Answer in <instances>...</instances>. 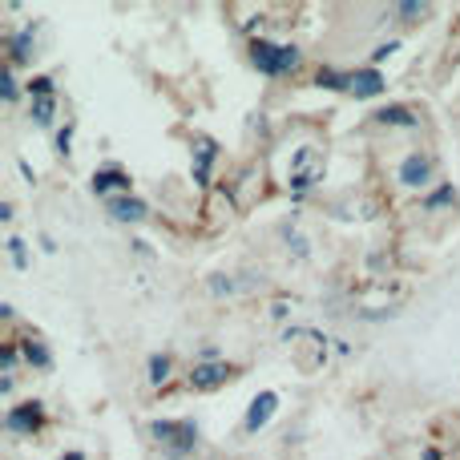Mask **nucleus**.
I'll return each instance as SVG.
<instances>
[{"label":"nucleus","instance_id":"20","mask_svg":"<svg viewBox=\"0 0 460 460\" xmlns=\"http://www.w3.org/2000/svg\"><path fill=\"white\" fill-rule=\"evenodd\" d=\"M16 359H21V348H16V343H4V348H0V367H4V376H13Z\"/></svg>","mask_w":460,"mask_h":460},{"label":"nucleus","instance_id":"13","mask_svg":"<svg viewBox=\"0 0 460 460\" xmlns=\"http://www.w3.org/2000/svg\"><path fill=\"white\" fill-rule=\"evenodd\" d=\"M376 121H380V126H404V129L420 126V118H416L408 105H384V110H376Z\"/></svg>","mask_w":460,"mask_h":460},{"label":"nucleus","instance_id":"18","mask_svg":"<svg viewBox=\"0 0 460 460\" xmlns=\"http://www.w3.org/2000/svg\"><path fill=\"white\" fill-rule=\"evenodd\" d=\"M448 202H456L453 186H440L437 194H429V199H424V210H440V207H448Z\"/></svg>","mask_w":460,"mask_h":460},{"label":"nucleus","instance_id":"11","mask_svg":"<svg viewBox=\"0 0 460 460\" xmlns=\"http://www.w3.org/2000/svg\"><path fill=\"white\" fill-rule=\"evenodd\" d=\"M110 215L118 218V223H142L146 215H150V210H146V202L142 199H110Z\"/></svg>","mask_w":460,"mask_h":460},{"label":"nucleus","instance_id":"25","mask_svg":"<svg viewBox=\"0 0 460 460\" xmlns=\"http://www.w3.org/2000/svg\"><path fill=\"white\" fill-rule=\"evenodd\" d=\"M396 49H400V45H396V40H388V45H380V49H376V53H372V65L388 61V57H392V53H396Z\"/></svg>","mask_w":460,"mask_h":460},{"label":"nucleus","instance_id":"23","mask_svg":"<svg viewBox=\"0 0 460 460\" xmlns=\"http://www.w3.org/2000/svg\"><path fill=\"white\" fill-rule=\"evenodd\" d=\"M429 13V4H416V0H404V4H396V16H424Z\"/></svg>","mask_w":460,"mask_h":460},{"label":"nucleus","instance_id":"1","mask_svg":"<svg viewBox=\"0 0 460 460\" xmlns=\"http://www.w3.org/2000/svg\"><path fill=\"white\" fill-rule=\"evenodd\" d=\"M251 65L259 73H267V77H287V73H295L303 65V53L295 45H275V40L259 37L251 40Z\"/></svg>","mask_w":460,"mask_h":460},{"label":"nucleus","instance_id":"16","mask_svg":"<svg viewBox=\"0 0 460 460\" xmlns=\"http://www.w3.org/2000/svg\"><path fill=\"white\" fill-rule=\"evenodd\" d=\"M53 113H57V97H32V121L40 129L53 126Z\"/></svg>","mask_w":460,"mask_h":460},{"label":"nucleus","instance_id":"3","mask_svg":"<svg viewBox=\"0 0 460 460\" xmlns=\"http://www.w3.org/2000/svg\"><path fill=\"white\" fill-rule=\"evenodd\" d=\"M319 178H323V154H319V146H303V150H295L291 174H287V190L307 194Z\"/></svg>","mask_w":460,"mask_h":460},{"label":"nucleus","instance_id":"27","mask_svg":"<svg viewBox=\"0 0 460 460\" xmlns=\"http://www.w3.org/2000/svg\"><path fill=\"white\" fill-rule=\"evenodd\" d=\"M61 460H85V453H61Z\"/></svg>","mask_w":460,"mask_h":460},{"label":"nucleus","instance_id":"8","mask_svg":"<svg viewBox=\"0 0 460 460\" xmlns=\"http://www.w3.org/2000/svg\"><path fill=\"white\" fill-rule=\"evenodd\" d=\"M129 186H134V182H129L126 170H118V166L93 170V194H97V199H105V194H121V199H126Z\"/></svg>","mask_w":460,"mask_h":460},{"label":"nucleus","instance_id":"19","mask_svg":"<svg viewBox=\"0 0 460 460\" xmlns=\"http://www.w3.org/2000/svg\"><path fill=\"white\" fill-rule=\"evenodd\" d=\"M0 97H4V102H16V77H13V65H4V69H0Z\"/></svg>","mask_w":460,"mask_h":460},{"label":"nucleus","instance_id":"9","mask_svg":"<svg viewBox=\"0 0 460 460\" xmlns=\"http://www.w3.org/2000/svg\"><path fill=\"white\" fill-rule=\"evenodd\" d=\"M215 158H218V146L210 142V137H199V142H194V182L199 186L210 182V166H215Z\"/></svg>","mask_w":460,"mask_h":460},{"label":"nucleus","instance_id":"4","mask_svg":"<svg viewBox=\"0 0 460 460\" xmlns=\"http://www.w3.org/2000/svg\"><path fill=\"white\" fill-rule=\"evenodd\" d=\"M8 432H21V437H37L45 429V404L40 400H24V404L8 408Z\"/></svg>","mask_w":460,"mask_h":460},{"label":"nucleus","instance_id":"14","mask_svg":"<svg viewBox=\"0 0 460 460\" xmlns=\"http://www.w3.org/2000/svg\"><path fill=\"white\" fill-rule=\"evenodd\" d=\"M29 57H32V24L8 40V65H21V61H29Z\"/></svg>","mask_w":460,"mask_h":460},{"label":"nucleus","instance_id":"17","mask_svg":"<svg viewBox=\"0 0 460 460\" xmlns=\"http://www.w3.org/2000/svg\"><path fill=\"white\" fill-rule=\"evenodd\" d=\"M146 367H150V384H154V388H162V384L170 380V356H150V364H146Z\"/></svg>","mask_w":460,"mask_h":460},{"label":"nucleus","instance_id":"21","mask_svg":"<svg viewBox=\"0 0 460 460\" xmlns=\"http://www.w3.org/2000/svg\"><path fill=\"white\" fill-rule=\"evenodd\" d=\"M4 246H8V254H13V267H21V270L29 267V254H24V243H21V238H8Z\"/></svg>","mask_w":460,"mask_h":460},{"label":"nucleus","instance_id":"7","mask_svg":"<svg viewBox=\"0 0 460 460\" xmlns=\"http://www.w3.org/2000/svg\"><path fill=\"white\" fill-rule=\"evenodd\" d=\"M275 408H279V396H275V392H259V396L251 400V408H246V420H243V429H246V432H259V429H267V424H270V416H275Z\"/></svg>","mask_w":460,"mask_h":460},{"label":"nucleus","instance_id":"15","mask_svg":"<svg viewBox=\"0 0 460 460\" xmlns=\"http://www.w3.org/2000/svg\"><path fill=\"white\" fill-rule=\"evenodd\" d=\"M315 85H319V89H335V93H351V73L319 69V73H315Z\"/></svg>","mask_w":460,"mask_h":460},{"label":"nucleus","instance_id":"5","mask_svg":"<svg viewBox=\"0 0 460 460\" xmlns=\"http://www.w3.org/2000/svg\"><path fill=\"white\" fill-rule=\"evenodd\" d=\"M396 182L408 186V190H424L432 182V158L429 154H408L396 166Z\"/></svg>","mask_w":460,"mask_h":460},{"label":"nucleus","instance_id":"2","mask_svg":"<svg viewBox=\"0 0 460 460\" xmlns=\"http://www.w3.org/2000/svg\"><path fill=\"white\" fill-rule=\"evenodd\" d=\"M150 437L158 440L162 453H166L170 460L190 456L194 445H199V429H194V420H154Z\"/></svg>","mask_w":460,"mask_h":460},{"label":"nucleus","instance_id":"12","mask_svg":"<svg viewBox=\"0 0 460 460\" xmlns=\"http://www.w3.org/2000/svg\"><path fill=\"white\" fill-rule=\"evenodd\" d=\"M351 93L356 97H380L384 93V77L376 69H356L351 73Z\"/></svg>","mask_w":460,"mask_h":460},{"label":"nucleus","instance_id":"6","mask_svg":"<svg viewBox=\"0 0 460 460\" xmlns=\"http://www.w3.org/2000/svg\"><path fill=\"white\" fill-rule=\"evenodd\" d=\"M230 376H234V367L223 364V359H215V364H194L186 384H190L194 392H215V388H223Z\"/></svg>","mask_w":460,"mask_h":460},{"label":"nucleus","instance_id":"24","mask_svg":"<svg viewBox=\"0 0 460 460\" xmlns=\"http://www.w3.org/2000/svg\"><path fill=\"white\" fill-rule=\"evenodd\" d=\"M69 146H73V126H65V129H57V154H69Z\"/></svg>","mask_w":460,"mask_h":460},{"label":"nucleus","instance_id":"10","mask_svg":"<svg viewBox=\"0 0 460 460\" xmlns=\"http://www.w3.org/2000/svg\"><path fill=\"white\" fill-rule=\"evenodd\" d=\"M16 348H21V356H24V364H29V367H40V372H45V367H53V351H49L37 335H21V340H16Z\"/></svg>","mask_w":460,"mask_h":460},{"label":"nucleus","instance_id":"26","mask_svg":"<svg viewBox=\"0 0 460 460\" xmlns=\"http://www.w3.org/2000/svg\"><path fill=\"white\" fill-rule=\"evenodd\" d=\"M424 460H445V456H440V448H424Z\"/></svg>","mask_w":460,"mask_h":460},{"label":"nucleus","instance_id":"22","mask_svg":"<svg viewBox=\"0 0 460 460\" xmlns=\"http://www.w3.org/2000/svg\"><path fill=\"white\" fill-rule=\"evenodd\" d=\"M29 97H53V77H32L29 81Z\"/></svg>","mask_w":460,"mask_h":460}]
</instances>
